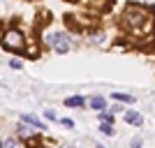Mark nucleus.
<instances>
[{
	"label": "nucleus",
	"instance_id": "1",
	"mask_svg": "<svg viewBox=\"0 0 155 148\" xmlns=\"http://www.w3.org/2000/svg\"><path fill=\"white\" fill-rule=\"evenodd\" d=\"M123 26L127 28L130 35L146 37V35L153 32V26H155L153 12L146 9V7H139V5H127L123 12Z\"/></svg>",
	"mask_w": 155,
	"mask_h": 148
},
{
	"label": "nucleus",
	"instance_id": "2",
	"mask_svg": "<svg viewBox=\"0 0 155 148\" xmlns=\"http://www.w3.org/2000/svg\"><path fill=\"white\" fill-rule=\"evenodd\" d=\"M2 46L7 51H23L26 49V37L19 30H7L2 35Z\"/></svg>",
	"mask_w": 155,
	"mask_h": 148
},
{
	"label": "nucleus",
	"instance_id": "3",
	"mask_svg": "<svg viewBox=\"0 0 155 148\" xmlns=\"http://www.w3.org/2000/svg\"><path fill=\"white\" fill-rule=\"evenodd\" d=\"M46 42H49L58 53H67L70 51V42H67V35H65V32H49Z\"/></svg>",
	"mask_w": 155,
	"mask_h": 148
},
{
	"label": "nucleus",
	"instance_id": "4",
	"mask_svg": "<svg viewBox=\"0 0 155 148\" xmlns=\"http://www.w3.org/2000/svg\"><path fill=\"white\" fill-rule=\"evenodd\" d=\"M21 120L28 123V125H32L35 130H46V127H44V123L39 120L37 116H30V113H21Z\"/></svg>",
	"mask_w": 155,
	"mask_h": 148
},
{
	"label": "nucleus",
	"instance_id": "5",
	"mask_svg": "<svg viewBox=\"0 0 155 148\" xmlns=\"http://www.w3.org/2000/svg\"><path fill=\"white\" fill-rule=\"evenodd\" d=\"M125 123H130V125H141L143 118H141V113H137V111H125Z\"/></svg>",
	"mask_w": 155,
	"mask_h": 148
},
{
	"label": "nucleus",
	"instance_id": "6",
	"mask_svg": "<svg viewBox=\"0 0 155 148\" xmlns=\"http://www.w3.org/2000/svg\"><path fill=\"white\" fill-rule=\"evenodd\" d=\"M91 107L95 111H102L104 107H107V102H104V97H100V95H95V97H91Z\"/></svg>",
	"mask_w": 155,
	"mask_h": 148
},
{
	"label": "nucleus",
	"instance_id": "7",
	"mask_svg": "<svg viewBox=\"0 0 155 148\" xmlns=\"http://www.w3.org/2000/svg\"><path fill=\"white\" fill-rule=\"evenodd\" d=\"M84 104V97L81 95H74V97H67L65 100V107H81Z\"/></svg>",
	"mask_w": 155,
	"mask_h": 148
},
{
	"label": "nucleus",
	"instance_id": "8",
	"mask_svg": "<svg viewBox=\"0 0 155 148\" xmlns=\"http://www.w3.org/2000/svg\"><path fill=\"white\" fill-rule=\"evenodd\" d=\"M111 97L118 100V102H127V104L134 102V97H132V95H125V93H111Z\"/></svg>",
	"mask_w": 155,
	"mask_h": 148
},
{
	"label": "nucleus",
	"instance_id": "9",
	"mask_svg": "<svg viewBox=\"0 0 155 148\" xmlns=\"http://www.w3.org/2000/svg\"><path fill=\"white\" fill-rule=\"evenodd\" d=\"M19 134L21 136H30V134H35V127H32V125H26V123H21V125H19Z\"/></svg>",
	"mask_w": 155,
	"mask_h": 148
},
{
	"label": "nucleus",
	"instance_id": "10",
	"mask_svg": "<svg viewBox=\"0 0 155 148\" xmlns=\"http://www.w3.org/2000/svg\"><path fill=\"white\" fill-rule=\"evenodd\" d=\"M100 132H102V134H114V132H116V130H114V125H111V123H102V125H100Z\"/></svg>",
	"mask_w": 155,
	"mask_h": 148
},
{
	"label": "nucleus",
	"instance_id": "11",
	"mask_svg": "<svg viewBox=\"0 0 155 148\" xmlns=\"http://www.w3.org/2000/svg\"><path fill=\"white\" fill-rule=\"evenodd\" d=\"M100 120H102V123H111V125H114V113H107V111H102V113H100Z\"/></svg>",
	"mask_w": 155,
	"mask_h": 148
},
{
	"label": "nucleus",
	"instance_id": "12",
	"mask_svg": "<svg viewBox=\"0 0 155 148\" xmlns=\"http://www.w3.org/2000/svg\"><path fill=\"white\" fill-rule=\"evenodd\" d=\"M141 146H143V141L139 139V136H137V139H132V143H130V148H141Z\"/></svg>",
	"mask_w": 155,
	"mask_h": 148
},
{
	"label": "nucleus",
	"instance_id": "13",
	"mask_svg": "<svg viewBox=\"0 0 155 148\" xmlns=\"http://www.w3.org/2000/svg\"><path fill=\"white\" fill-rule=\"evenodd\" d=\"M60 123H63L65 127H74V120H72V118H63Z\"/></svg>",
	"mask_w": 155,
	"mask_h": 148
},
{
	"label": "nucleus",
	"instance_id": "14",
	"mask_svg": "<svg viewBox=\"0 0 155 148\" xmlns=\"http://www.w3.org/2000/svg\"><path fill=\"white\" fill-rule=\"evenodd\" d=\"M44 118L46 120H56V113H53V111H44Z\"/></svg>",
	"mask_w": 155,
	"mask_h": 148
},
{
	"label": "nucleus",
	"instance_id": "15",
	"mask_svg": "<svg viewBox=\"0 0 155 148\" xmlns=\"http://www.w3.org/2000/svg\"><path fill=\"white\" fill-rule=\"evenodd\" d=\"M9 67H12V70H21V60H12Z\"/></svg>",
	"mask_w": 155,
	"mask_h": 148
},
{
	"label": "nucleus",
	"instance_id": "16",
	"mask_svg": "<svg viewBox=\"0 0 155 148\" xmlns=\"http://www.w3.org/2000/svg\"><path fill=\"white\" fill-rule=\"evenodd\" d=\"M5 148H16V141H7V143H5Z\"/></svg>",
	"mask_w": 155,
	"mask_h": 148
},
{
	"label": "nucleus",
	"instance_id": "17",
	"mask_svg": "<svg viewBox=\"0 0 155 148\" xmlns=\"http://www.w3.org/2000/svg\"><path fill=\"white\" fill-rule=\"evenodd\" d=\"M0 148H5V146H2V143H0Z\"/></svg>",
	"mask_w": 155,
	"mask_h": 148
},
{
	"label": "nucleus",
	"instance_id": "18",
	"mask_svg": "<svg viewBox=\"0 0 155 148\" xmlns=\"http://www.w3.org/2000/svg\"><path fill=\"white\" fill-rule=\"evenodd\" d=\"M67 148H70V146H67Z\"/></svg>",
	"mask_w": 155,
	"mask_h": 148
}]
</instances>
